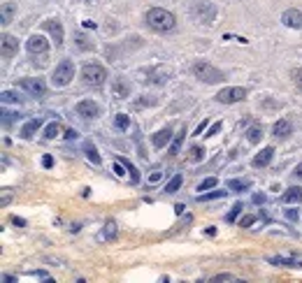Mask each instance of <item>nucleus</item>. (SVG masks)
Returning a JSON list of instances; mask_svg holds the SVG:
<instances>
[{
  "mask_svg": "<svg viewBox=\"0 0 302 283\" xmlns=\"http://www.w3.org/2000/svg\"><path fill=\"white\" fill-rule=\"evenodd\" d=\"M147 23H149L151 31H156V33H167L177 26L174 14H170V12L163 7H151L149 12H147Z\"/></svg>",
  "mask_w": 302,
  "mask_h": 283,
  "instance_id": "nucleus-1",
  "label": "nucleus"
},
{
  "mask_svg": "<svg viewBox=\"0 0 302 283\" xmlns=\"http://www.w3.org/2000/svg\"><path fill=\"white\" fill-rule=\"evenodd\" d=\"M193 77L200 79V81H204V84H219V81L226 79V75L219 72V70L214 68V65H209V63H196V65H193Z\"/></svg>",
  "mask_w": 302,
  "mask_h": 283,
  "instance_id": "nucleus-2",
  "label": "nucleus"
},
{
  "mask_svg": "<svg viewBox=\"0 0 302 283\" xmlns=\"http://www.w3.org/2000/svg\"><path fill=\"white\" fill-rule=\"evenodd\" d=\"M82 79H84V84H89V86H100V84H105L107 70L102 65H98V63H86L82 68Z\"/></svg>",
  "mask_w": 302,
  "mask_h": 283,
  "instance_id": "nucleus-3",
  "label": "nucleus"
},
{
  "mask_svg": "<svg viewBox=\"0 0 302 283\" xmlns=\"http://www.w3.org/2000/svg\"><path fill=\"white\" fill-rule=\"evenodd\" d=\"M191 16L200 23H211L216 19V7L211 2H207V0H198V2L191 5Z\"/></svg>",
  "mask_w": 302,
  "mask_h": 283,
  "instance_id": "nucleus-4",
  "label": "nucleus"
},
{
  "mask_svg": "<svg viewBox=\"0 0 302 283\" xmlns=\"http://www.w3.org/2000/svg\"><path fill=\"white\" fill-rule=\"evenodd\" d=\"M72 77H75V65H72V61H60L58 65H56V70H53L51 75V81L53 86H68L70 81H72Z\"/></svg>",
  "mask_w": 302,
  "mask_h": 283,
  "instance_id": "nucleus-5",
  "label": "nucleus"
},
{
  "mask_svg": "<svg viewBox=\"0 0 302 283\" xmlns=\"http://www.w3.org/2000/svg\"><path fill=\"white\" fill-rule=\"evenodd\" d=\"M19 86L28 93L30 98H45V95H47L45 79H38V77H26V79H21V81H19Z\"/></svg>",
  "mask_w": 302,
  "mask_h": 283,
  "instance_id": "nucleus-6",
  "label": "nucleus"
},
{
  "mask_svg": "<svg viewBox=\"0 0 302 283\" xmlns=\"http://www.w3.org/2000/svg\"><path fill=\"white\" fill-rule=\"evenodd\" d=\"M247 98V88H240V86H235V88H223V91L216 93V100L223 102V105H233V102H240V100Z\"/></svg>",
  "mask_w": 302,
  "mask_h": 283,
  "instance_id": "nucleus-7",
  "label": "nucleus"
},
{
  "mask_svg": "<svg viewBox=\"0 0 302 283\" xmlns=\"http://www.w3.org/2000/svg\"><path fill=\"white\" fill-rule=\"evenodd\" d=\"M26 49H28V54H33V56H42L49 51V42H47L42 35H33V38H28V42H26Z\"/></svg>",
  "mask_w": 302,
  "mask_h": 283,
  "instance_id": "nucleus-8",
  "label": "nucleus"
},
{
  "mask_svg": "<svg viewBox=\"0 0 302 283\" xmlns=\"http://www.w3.org/2000/svg\"><path fill=\"white\" fill-rule=\"evenodd\" d=\"M77 114L82 116V119H96V116L100 114V107L93 100H82V102L77 105Z\"/></svg>",
  "mask_w": 302,
  "mask_h": 283,
  "instance_id": "nucleus-9",
  "label": "nucleus"
},
{
  "mask_svg": "<svg viewBox=\"0 0 302 283\" xmlns=\"http://www.w3.org/2000/svg\"><path fill=\"white\" fill-rule=\"evenodd\" d=\"M281 23L288 28H302V12L300 9H286L281 14Z\"/></svg>",
  "mask_w": 302,
  "mask_h": 283,
  "instance_id": "nucleus-10",
  "label": "nucleus"
},
{
  "mask_svg": "<svg viewBox=\"0 0 302 283\" xmlns=\"http://www.w3.org/2000/svg\"><path fill=\"white\" fill-rule=\"evenodd\" d=\"M291 132H293V125H291V121H288V119H279V121L272 125V135H274L277 139L288 137Z\"/></svg>",
  "mask_w": 302,
  "mask_h": 283,
  "instance_id": "nucleus-11",
  "label": "nucleus"
},
{
  "mask_svg": "<svg viewBox=\"0 0 302 283\" xmlns=\"http://www.w3.org/2000/svg\"><path fill=\"white\" fill-rule=\"evenodd\" d=\"M45 31L51 33V38L56 44H63V26H60L56 19H49V21H45Z\"/></svg>",
  "mask_w": 302,
  "mask_h": 283,
  "instance_id": "nucleus-12",
  "label": "nucleus"
},
{
  "mask_svg": "<svg viewBox=\"0 0 302 283\" xmlns=\"http://www.w3.org/2000/svg\"><path fill=\"white\" fill-rule=\"evenodd\" d=\"M272 156H274V149H272V146H265L263 151L253 156V167H267L272 162Z\"/></svg>",
  "mask_w": 302,
  "mask_h": 283,
  "instance_id": "nucleus-13",
  "label": "nucleus"
},
{
  "mask_svg": "<svg viewBox=\"0 0 302 283\" xmlns=\"http://www.w3.org/2000/svg\"><path fill=\"white\" fill-rule=\"evenodd\" d=\"M170 137H172V128H163V130L153 132V137H151V144L156 146V149H163V146L170 142Z\"/></svg>",
  "mask_w": 302,
  "mask_h": 283,
  "instance_id": "nucleus-14",
  "label": "nucleus"
},
{
  "mask_svg": "<svg viewBox=\"0 0 302 283\" xmlns=\"http://www.w3.org/2000/svg\"><path fill=\"white\" fill-rule=\"evenodd\" d=\"M16 49H19V42H16V38H9V35H5V38H2V56H5V58H12V56L16 54Z\"/></svg>",
  "mask_w": 302,
  "mask_h": 283,
  "instance_id": "nucleus-15",
  "label": "nucleus"
},
{
  "mask_svg": "<svg viewBox=\"0 0 302 283\" xmlns=\"http://www.w3.org/2000/svg\"><path fill=\"white\" fill-rule=\"evenodd\" d=\"M284 202H286V204H295V202H300L302 200V188L300 186H293V188H288L286 193H284Z\"/></svg>",
  "mask_w": 302,
  "mask_h": 283,
  "instance_id": "nucleus-16",
  "label": "nucleus"
},
{
  "mask_svg": "<svg viewBox=\"0 0 302 283\" xmlns=\"http://www.w3.org/2000/svg\"><path fill=\"white\" fill-rule=\"evenodd\" d=\"M40 125H42V121H40V119H33V121H28V123H26V125L21 128V137H23V139H30L33 135H35V132H38Z\"/></svg>",
  "mask_w": 302,
  "mask_h": 283,
  "instance_id": "nucleus-17",
  "label": "nucleus"
},
{
  "mask_svg": "<svg viewBox=\"0 0 302 283\" xmlns=\"http://www.w3.org/2000/svg\"><path fill=\"white\" fill-rule=\"evenodd\" d=\"M84 153H86V158H89L93 165H100V153L93 142H86V144H84Z\"/></svg>",
  "mask_w": 302,
  "mask_h": 283,
  "instance_id": "nucleus-18",
  "label": "nucleus"
},
{
  "mask_svg": "<svg viewBox=\"0 0 302 283\" xmlns=\"http://www.w3.org/2000/svg\"><path fill=\"white\" fill-rule=\"evenodd\" d=\"M228 186H230V191L233 193H244V191H249L251 188V181H247V179H233Z\"/></svg>",
  "mask_w": 302,
  "mask_h": 283,
  "instance_id": "nucleus-19",
  "label": "nucleus"
},
{
  "mask_svg": "<svg viewBox=\"0 0 302 283\" xmlns=\"http://www.w3.org/2000/svg\"><path fill=\"white\" fill-rule=\"evenodd\" d=\"M116 237V221H107L105 228H102V232H100V239H114Z\"/></svg>",
  "mask_w": 302,
  "mask_h": 283,
  "instance_id": "nucleus-20",
  "label": "nucleus"
},
{
  "mask_svg": "<svg viewBox=\"0 0 302 283\" xmlns=\"http://www.w3.org/2000/svg\"><path fill=\"white\" fill-rule=\"evenodd\" d=\"M14 12H16V7L14 5H2V16H0V21H2V26H7L12 19H14Z\"/></svg>",
  "mask_w": 302,
  "mask_h": 283,
  "instance_id": "nucleus-21",
  "label": "nucleus"
},
{
  "mask_svg": "<svg viewBox=\"0 0 302 283\" xmlns=\"http://www.w3.org/2000/svg\"><path fill=\"white\" fill-rule=\"evenodd\" d=\"M260 137H263V128H260V125H253V128H249V130H247V139H249L251 144H258V142H260Z\"/></svg>",
  "mask_w": 302,
  "mask_h": 283,
  "instance_id": "nucleus-22",
  "label": "nucleus"
},
{
  "mask_svg": "<svg viewBox=\"0 0 302 283\" xmlns=\"http://www.w3.org/2000/svg\"><path fill=\"white\" fill-rule=\"evenodd\" d=\"M128 93H130V88H128V84H126V81H121V79H116V81H114V95H116V98H126Z\"/></svg>",
  "mask_w": 302,
  "mask_h": 283,
  "instance_id": "nucleus-23",
  "label": "nucleus"
},
{
  "mask_svg": "<svg viewBox=\"0 0 302 283\" xmlns=\"http://www.w3.org/2000/svg\"><path fill=\"white\" fill-rule=\"evenodd\" d=\"M184 137H186V130H184V128H181L179 130V135H177V137H174V142H172V146H170V156H177V153H179V146L184 144Z\"/></svg>",
  "mask_w": 302,
  "mask_h": 283,
  "instance_id": "nucleus-24",
  "label": "nucleus"
},
{
  "mask_svg": "<svg viewBox=\"0 0 302 283\" xmlns=\"http://www.w3.org/2000/svg\"><path fill=\"white\" fill-rule=\"evenodd\" d=\"M128 125H130V119L126 114H116V119H114V128L119 132H123V130H128Z\"/></svg>",
  "mask_w": 302,
  "mask_h": 283,
  "instance_id": "nucleus-25",
  "label": "nucleus"
},
{
  "mask_svg": "<svg viewBox=\"0 0 302 283\" xmlns=\"http://www.w3.org/2000/svg\"><path fill=\"white\" fill-rule=\"evenodd\" d=\"M75 42H77V46L82 49V51H86V49H93V42H91L84 33H75Z\"/></svg>",
  "mask_w": 302,
  "mask_h": 283,
  "instance_id": "nucleus-26",
  "label": "nucleus"
},
{
  "mask_svg": "<svg viewBox=\"0 0 302 283\" xmlns=\"http://www.w3.org/2000/svg\"><path fill=\"white\" fill-rule=\"evenodd\" d=\"M2 102H5V105H9V102H14V105H21L23 98L19 95V93H14V91H2Z\"/></svg>",
  "mask_w": 302,
  "mask_h": 283,
  "instance_id": "nucleus-27",
  "label": "nucleus"
},
{
  "mask_svg": "<svg viewBox=\"0 0 302 283\" xmlns=\"http://www.w3.org/2000/svg\"><path fill=\"white\" fill-rule=\"evenodd\" d=\"M216 184H219V181H216V176H207L204 181L198 184V193H204V191H209V188H216Z\"/></svg>",
  "mask_w": 302,
  "mask_h": 283,
  "instance_id": "nucleus-28",
  "label": "nucleus"
},
{
  "mask_svg": "<svg viewBox=\"0 0 302 283\" xmlns=\"http://www.w3.org/2000/svg\"><path fill=\"white\" fill-rule=\"evenodd\" d=\"M181 181H184V179H181V174H174L172 179H170V184L165 186V193H177L181 188Z\"/></svg>",
  "mask_w": 302,
  "mask_h": 283,
  "instance_id": "nucleus-29",
  "label": "nucleus"
},
{
  "mask_svg": "<svg viewBox=\"0 0 302 283\" xmlns=\"http://www.w3.org/2000/svg\"><path fill=\"white\" fill-rule=\"evenodd\" d=\"M19 121V112H7L2 109V125H12V123Z\"/></svg>",
  "mask_w": 302,
  "mask_h": 283,
  "instance_id": "nucleus-30",
  "label": "nucleus"
},
{
  "mask_svg": "<svg viewBox=\"0 0 302 283\" xmlns=\"http://www.w3.org/2000/svg\"><path fill=\"white\" fill-rule=\"evenodd\" d=\"M216 198H226V191H214V193H200V202H209V200H216Z\"/></svg>",
  "mask_w": 302,
  "mask_h": 283,
  "instance_id": "nucleus-31",
  "label": "nucleus"
},
{
  "mask_svg": "<svg viewBox=\"0 0 302 283\" xmlns=\"http://www.w3.org/2000/svg\"><path fill=\"white\" fill-rule=\"evenodd\" d=\"M58 135V123H49L45 128V139H53Z\"/></svg>",
  "mask_w": 302,
  "mask_h": 283,
  "instance_id": "nucleus-32",
  "label": "nucleus"
},
{
  "mask_svg": "<svg viewBox=\"0 0 302 283\" xmlns=\"http://www.w3.org/2000/svg\"><path fill=\"white\" fill-rule=\"evenodd\" d=\"M202 156H204L202 149H200V146H193V149H191V153H189V161H191V162L202 161Z\"/></svg>",
  "mask_w": 302,
  "mask_h": 283,
  "instance_id": "nucleus-33",
  "label": "nucleus"
},
{
  "mask_svg": "<svg viewBox=\"0 0 302 283\" xmlns=\"http://www.w3.org/2000/svg\"><path fill=\"white\" fill-rule=\"evenodd\" d=\"M240 211H242V202H237V204H235V207L230 209V211H228L226 221H228V223H235V218H237V216H240Z\"/></svg>",
  "mask_w": 302,
  "mask_h": 283,
  "instance_id": "nucleus-34",
  "label": "nucleus"
},
{
  "mask_svg": "<svg viewBox=\"0 0 302 283\" xmlns=\"http://www.w3.org/2000/svg\"><path fill=\"white\" fill-rule=\"evenodd\" d=\"M123 167H128V172H130V179H133V184H137V181H140V172H137V169L133 167V165H130L128 161H123Z\"/></svg>",
  "mask_w": 302,
  "mask_h": 283,
  "instance_id": "nucleus-35",
  "label": "nucleus"
},
{
  "mask_svg": "<svg viewBox=\"0 0 302 283\" xmlns=\"http://www.w3.org/2000/svg\"><path fill=\"white\" fill-rule=\"evenodd\" d=\"M156 102V98H140V100H135V109H144L147 105H153Z\"/></svg>",
  "mask_w": 302,
  "mask_h": 283,
  "instance_id": "nucleus-36",
  "label": "nucleus"
},
{
  "mask_svg": "<svg viewBox=\"0 0 302 283\" xmlns=\"http://www.w3.org/2000/svg\"><path fill=\"white\" fill-rule=\"evenodd\" d=\"M293 79H295V86L302 91V70H295V75H293Z\"/></svg>",
  "mask_w": 302,
  "mask_h": 283,
  "instance_id": "nucleus-37",
  "label": "nucleus"
},
{
  "mask_svg": "<svg viewBox=\"0 0 302 283\" xmlns=\"http://www.w3.org/2000/svg\"><path fill=\"white\" fill-rule=\"evenodd\" d=\"M209 281H235V276H230V274H219V276H214V279H209Z\"/></svg>",
  "mask_w": 302,
  "mask_h": 283,
  "instance_id": "nucleus-38",
  "label": "nucleus"
},
{
  "mask_svg": "<svg viewBox=\"0 0 302 283\" xmlns=\"http://www.w3.org/2000/svg\"><path fill=\"white\" fill-rule=\"evenodd\" d=\"M253 218H256V216H244V218L240 221V225H242V228H249L251 223H253Z\"/></svg>",
  "mask_w": 302,
  "mask_h": 283,
  "instance_id": "nucleus-39",
  "label": "nucleus"
},
{
  "mask_svg": "<svg viewBox=\"0 0 302 283\" xmlns=\"http://www.w3.org/2000/svg\"><path fill=\"white\" fill-rule=\"evenodd\" d=\"M9 200H12L9 191H2V200H0V204H2V207H7V204H9Z\"/></svg>",
  "mask_w": 302,
  "mask_h": 283,
  "instance_id": "nucleus-40",
  "label": "nucleus"
},
{
  "mask_svg": "<svg viewBox=\"0 0 302 283\" xmlns=\"http://www.w3.org/2000/svg\"><path fill=\"white\" fill-rule=\"evenodd\" d=\"M158 181H160V172H153V174L149 176V184L153 186V184H158Z\"/></svg>",
  "mask_w": 302,
  "mask_h": 283,
  "instance_id": "nucleus-41",
  "label": "nucleus"
},
{
  "mask_svg": "<svg viewBox=\"0 0 302 283\" xmlns=\"http://www.w3.org/2000/svg\"><path fill=\"white\" fill-rule=\"evenodd\" d=\"M42 165H45V167H51L53 158H51V156H42Z\"/></svg>",
  "mask_w": 302,
  "mask_h": 283,
  "instance_id": "nucleus-42",
  "label": "nucleus"
},
{
  "mask_svg": "<svg viewBox=\"0 0 302 283\" xmlns=\"http://www.w3.org/2000/svg\"><path fill=\"white\" fill-rule=\"evenodd\" d=\"M286 218H288V221H298V211H295V209H288Z\"/></svg>",
  "mask_w": 302,
  "mask_h": 283,
  "instance_id": "nucleus-43",
  "label": "nucleus"
},
{
  "mask_svg": "<svg viewBox=\"0 0 302 283\" xmlns=\"http://www.w3.org/2000/svg\"><path fill=\"white\" fill-rule=\"evenodd\" d=\"M12 223H14V225H19V228H23V225H26V221H23L21 216H12Z\"/></svg>",
  "mask_w": 302,
  "mask_h": 283,
  "instance_id": "nucleus-44",
  "label": "nucleus"
},
{
  "mask_svg": "<svg viewBox=\"0 0 302 283\" xmlns=\"http://www.w3.org/2000/svg\"><path fill=\"white\" fill-rule=\"evenodd\" d=\"M253 202H256V204H263V202H265V195H263V193H256V195H253Z\"/></svg>",
  "mask_w": 302,
  "mask_h": 283,
  "instance_id": "nucleus-45",
  "label": "nucleus"
},
{
  "mask_svg": "<svg viewBox=\"0 0 302 283\" xmlns=\"http://www.w3.org/2000/svg\"><path fill=\"white\" fill-rule=\"evenodd\" d=\"M293 176H295V179H302V162H300V165H298V167L293 169Z\"/></svg>",
  "mask_w": 302,
  "mask_h": 283,
  "instance_id": "nucleus-46",
  "label": "nucleus"
},
{
  "mask_svg": "<svg viewBox=\"0 0 302 283\" xmlns=\"http://www.w3.org/2000/svg\"><path fill=\"white\" fill-rule=\"evenodd\" d=\"M65 139H77V132L75 130H65Z\"/></svg>",
  "mask_w": 302,
  "mask_h": 283,
  "instance_id": "nucleus-47",
  "label": "nucleus"
},
{
  "mask_svg": "<svg viewBox=\"0 0 302 283\" xmlns=\"http://www.w3.org/2000/svg\"><path fill=\"white\" fill-rule=\"evenodd\" d=\"M9 281L14 283L16 279H14V276H9V274H2V283H9Z\"/></svg>",
  "mask_w": 302,
  "mask_h": 283,
  "instance_id": "nucleus-48",
  "label": "nucleus"
},
{
  "mask_svg": "<svg viewBox=\"0 0 302 283\" xmlns=\"http://www.w3.org/2000/svg\"><path fill=\"white\" fill-rule=\"evenodd\" d=\"M204 125H207V121H202V123H200V125H198V130H196V135H198V132H202V130H204Z\"/></svg>",
  "mask_w": 302,
  "mask_h": 283,
  "instance_id": "nucleus-49",
  "label": "nucleus"
},
{
  "mask_svg": "<svg viewBox=\"0 0 302 283\" xmlns=\"http://www.w3.org/2000/svg\"><path fill=\"white\" fill-rule=\"evenodd\" d=\"M86 2H89V0H86Z\"/></svg>",
  "mask_w": 302,
  "mask_h": 283,
  "instance_id": "nucleus-50",
  "label": "nucleus"
}]
</instances>
